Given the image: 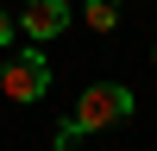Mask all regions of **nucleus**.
<instances>
[{
    "instance_id": "f257e3e1",
    "label": "nucleus",
    "mask_w": 157,
    "mask_h": 151,
    "mask_svg": "<svg viewBox=\"0 0 157 151\" xmlns=\"http://www.w3.org/2000/svg\"><path fill=\"white\" fill-rule=\"evenodd\" d=\"M126 113H132V88H120V82H94V88H82V101H75V113L57 126V138H50V151H69L82 132H101V126H120Z\"/></svg>"
},
{
    "instance_id": "39448f33",
    "label": "nucleus",
    "mask_w": 157,
    "mask_h": 151,
    "mask_svg": "<svg viewBox=\"0 0 157 151\" xmlns=\"http://www.w3.org/2000/svg\"><path fill=\"white\" fill-rule=\"evenodd\" d=\"M13 44V13H0V50Z\"/></svg>"
},
{
    "instance_id": "f03ea898",
    "label": "nucleus",
    "mask_w": 157,
    "mask_h": 151,
    "mask_svg": "<svg viewBox=\"0 0 157 151\" xmlns=\"http://www.w3.org/2000/svg\"><path fill=\"white\" fill-rule=\"evenodd\" d=\"M0 95H6L13 107L44 101V95H50V63H44V50H19V57L0 69Z\"/></svg>"
},
{
    "instance_id": "7ed1b4c3",
    "label": "nucleus",
    "mask_w": 157,
    "mask_h": 151,
    "mask_svg": "<svg viewBox=\"0 0 157 151\" xmlns=\"http://www.w3.org/2000/svg\"><path fill=\"white\" fill-rule=\"evenodd\" d=\"M19 25H25L32 44H50V38L69 25V0H25V6H19Z\"/></svg>"
},
{
    "instance_id": "423d86ee",
    "label": "nucleus",
    "mask_w": 157,
    "mask_h": 151,
    "mask_svg": "<svg viewBox=\"0 0 157 151\" xmlns=\"http://www.w3.org/2000/svg\"><path fill=\"white\" fill-rule=\"evenodd\" d=\"M151 63H157V44H151Z\"/></svg>"
},
{
    "instance_id": "20e7f679",
    "label": "nucleus",
    "mask_w": 157,
    "mask_h": 151,
    "mask_svg": "<svg viewBox=\"0 0 157 151\" xmlns=\"http://www.w3.org/2000/svg\"><path fill=\"white\" fill-rule=\"evenodd\" d=\"M82 19L94 25V32H113V25H120V0H88V6H82Z\"/></svg>"
}]
</instances>
